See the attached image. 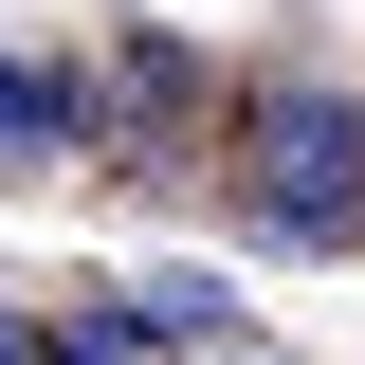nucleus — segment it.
I'll list each match as a JSON object with an SVG mask.
<instances>
[{
    "label": "nucleus",
    "mask_w": 365,
    "mask_h": 365,
    "mask_svg": "<svg viewBox=\"0 0 365 365\" xmlns=\"http://www.w3.org/2000/svg\"><path fill=\"white\" fill-rule=\"evenodd\" d=\"M237 201H256L274 256H365V110L329 73L237 91Z\"/></svg>",
    "instance_id": "1"
},
{
    "label": "nucleus",
    "mask_w": 365,
    "mask_h": 365,
    "mask_svg": "<svg viewBox=\"0 0 365 365\" xmlns=\"http://www.w3.org/2000/svg\"><path fill=\"white\" fill-rule=\"evenodd\" d=\"M91 128H110V165H182V128H201V55H182V37H128L110 91H91Z\"/></svg>",
    "instance_id": "2"
},
{
    "label": "nucleus",
    "mask_w": 365,
    "mask_h": 365,
    "mask_svg": "<svg viewBox=\"0 0 365 365\" xmlns=\"http://www.w3.org/2000/svg\"><path fill=\"white\" fill-rule=\"evenodd\" d=\"M110 311H128V329H146L165 365H201V347H256L237 274H201V256H146V274H110Z\"/></svg>",
    "instance_id": "3"
},
{
    "label": "nucleus",
    "mask_w": 365,
    "mask_h": 365,
    "mask_svg": "<svg viewBox=\"0 0 365 365\" xmlns=\"http://www.w3.org/2000/svg\"><path fill=\"white\" fill-rule=\"evenodd\" d=\"M55 146H91V91L55 55H0V165H55Z\"/></svg>",
    "instance_id": "4"
},
{
    "label": "nucleus",
    "mask_w": 365,
    "mask_h": 365,
    "mask_svg": "<svg viewBox=\"0 0 365 365\" xmlns=\"http://www.w3.org/2000/svg\"><path fill=\"white\" fill-rule=\"evenodd\" d=\"M37 365H165V347H146L128 311H73V329H37Z\"/></svg>",
    "instance_id": "5"
},
{
    "label": "nucleus",
    "mask_w": 365,
    "mask_h": 365,
    "mask_svg": "<svg viewBox=\"0 0 365 365\" xmlns=\"http://www.w3.org/2000/svg\"><path fill=\"white\" fill-rule=\"evenodd\" d=\"M0 365H37V329H19V311H0Z\"/></svg>",
    "instance_id": "6"
},
{
    "label": "nucleus",
    "mask_w": 365,
    "mask_h": 365,
    "mask_svg": "<svg viewBox=\"0 0 365 365\" xmlns=\"http://www.w3.org/2000/svg\"><path fill=\"white\" fill-rule=\"evenodd\" d=\"M201 365H274V347H201Z\"/></svg>",
    "instance_id": "7"
}]
</instances>
